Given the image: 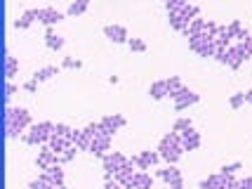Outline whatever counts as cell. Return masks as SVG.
Segmentation results:
<instances>
[{"mask_svg": "<svg viewBox=\"0 0 252 189\" xmlns=\"http://www.w3.org/2000/svg\"><path fill=\"white\" fill-rule=\"evenodd\" d=\"M2 118H5V133H7L10 140L19 137L24 130H29L33 125L31 113H29V109H24V107H5Z\"/></svg>", "mask_w": 252, "mask_h": 189, "instance_id": "6da1fadb", "label": "cell"}, {"mask_svg": "<svg viewBox=\"0 0 252 189\" xmlns=\"http://www.w3.org/2000/svg\"><path fill=\"white\" fill-rule=\"evenodd\" d=\"M158 154H160V158H163L165 163H172L175 166L177 161L182 158V154H184V147H182V135L179 133H167L158 142Z\"/></svg>", "mask_w": 252, "mask_h": 189, "instance_id": "7a4b0ae2", "label": "cell"}, {"mask_svg": "<svg viewBox=\"0 0 252 189\" xmlns=\"http://www.w3.org/2000/svg\"><path fill=\"white\" fill-rule=\"evenodd\" d=\"M55 135V123L50 121H43V123H33L31 128H29V133H24V142L26 145H38L43 147L50 142V137Z\"/></svg>", "mask_w": 252, "mask_h": 189, "instance_id": "3957f363", "label": "cell"}, {"mask_svg": "<svg viewBox=\"0 0 252 189\" xmlns=\"http://www.w3.org/2000/svg\"><path fill=\"white\" fill-rule=\"evenodd\" d=\"M127 161V156L121 154V151H106L101 156V163H104V180H116V173L118 168Z\"/></svg>", "mask_w": 252, "mask_h": 189, "instance_id": "277c9868", "label": "cell"}, {"mask_svg": "<svg viewBox=\"0 0 252 189\" xmlns=\"http://www.w3.org/2000/svg\"><path fill=\"white\" fill-rule=\"evenodd\" d=\"M172 100H175L177 112H184V109H189V107H193V104H196V102L200 100V95H198V92H193V90H189L187 85H184V88L179 90V92H177V95L172 97Z\"/></svg>", "mask_w": 252, "mask_h": 189, "instance_id": "5b68a950", "label": "cell"}, {"mask_svg": "<svg viewBox=\"0 0 252 189\" xmlns=\"http://www.w3.org/2000/svg\"><path fill=\"white\" fill-rule=\"evenodd\" d=\"M99 123H101V130L113 137V135L118 133V130H121L127 121H125V116H123V113H109V116H104Z\"/></svg>", "mask_w": 252, "mask_h": 189, "instance_id": "8992f818", "label": "cell"}, {"mask_svg": "<svg viewBox=\"0 0 252 189\" xmlns=\"http://www.w3.org/2000/svg\"><path fill=\"white\" fill-rule=\"evenodd\" d=\"M132 161H134V166L139 170H151L160 161V154H158V149L156 151H139L137 156H132Z\"/></svg>", "mask_w": 252, "mask_h": 189, "instance_id": "52a82bcc", "label": "cell"}, {"mask_svg": "<svg viewBox=\"0 0 252 189\" xmlns=\"http://www.w3.org/2000/svg\"><path fill=\"white\" fill-rule=\"evenodd\" d=\"M104 36L113 40V43H127L130 40V36H127V29L121 26V24H106L104 26Z\"/></svg>", "mask_w": 252, "mask_h": 189, "instance_id": "ba28073f", "label": "cell"}, {"mask_svg": "<svg viewBox=\"0 0 252 189\" xmlns=\"http://www.w3.org/2000/svg\"><path fill=\"white\" fill-rule=\"evenodd\" d=\"M62 19H64V14L55 7H38V22H43L47 29L55 26L57 22H62Z\"/></svg>", "mask_w": 252, "mask_h": 189, "instance_id": "9c48e42d", "label": "cell"}, {"mask_svg": "<svg viewBox=\"0 0 252 189\" xmlns=\"http://www.w3.org/2000/svg\"><path fill=\"white\" fill-rule=\"evenodd\" d=\"M151 187H154V178L146 170H137L130 182V187H125V189H151Z\"/></svg>", "mask_w": 252, "mask_h": 189, "instance_id": "30bf717a", "label": "cell"}, {"mask_svg": "<svg viewBox=\"0 0 252 189\" xmlns=\"http://www.w3.org/2000/svg\"><path fill=\"white\" fill-rule=\"evenodd\" d=\"M182 135V147H184V151H193V149H198L200 147V133H196L193 128H189V130H184Z\"/></svg>", "mask_w": 252, "mask_h": 189, "instance_id": "8fae6325", "label": "cell"}, {"mask_svg": "<svg viewBox=\"0 0 252 189\" xmlns=\"http://www.w3.org/2000/svg\"><path fill=\"white\" fill-rule=\"evenodd\" d=\"M109 149H111V137H92L88 151L92 156H99V158H101V156L106 154Z\"/></svg>", "mask_w": 252, "mask_h": 189, "instance_id": "7c38bea8", "label": "cell"}, {"mask_svg": "<svg viewBox=\"0 0 252 189\" xmlns=\"http://www.w3.org/2000/svg\"><path fill=\"white\" fill-rule=\"evenodd\" d=\"M2 71H5V78H7V80H12V78L17 76V71H19L17 57H12L7 50H5V57H2Z\"/></svg>", "mask_w": 252, "mask_h": 189, "instance_id": "4fadbf2b", "label": "cell"}, {"mask_svg": "<svg viewBox=\"0 0 252 189\" xmlns=\"http://www.w3.org/2000/svg\"><path fill=\"white\" fill-rule=\"evenodd\" d=\"M200 189H229V187H226V178L221 173H215V175H210L208 180L200 182Z\"/></svg>", "mask_w": 252, "mask_h": 189, "instance_id": "5bb4252c", "label": "cell"}, {"mask_svg": "<svg viewBox=\"0 0 252 189\" xmlns=\"http://www.w3.org/2000/svg\"><path fill=\"white\" fill-rule=\"evenodd\" d=\"M47 145H50V149H52V151H57V154H64V151L73 145V142H71L68 137H62V135H52Z\"/></svg>", "mask_w": 252, "mask_h": 189, "instance_id": "9a60e30c", "label": "cell"}, {"mask_svg": "<svg viewBox=\"0 0 252 189\" xmlns=\"http://www.w3.org/2000/svg\"><path fill=\"white\" fill-rule=\"evenodd\" d=\"M35 19H38V7H31V10H26L22 17L14 22V29H29Z\"/></svg>", "mask_w": 252, "mask_h": 189, "instance_id": "2e32d148", "label": "cell"}, {"mask_svg": "<svg viewBox=\"0 0 252 189\" xmlns=\"http://www.w3.org/2000/svg\"><path fill=\"white\" fill-rule=\"evenodd\" d=\"M62 71V67H55V64H50V67H43V69H38L35 74H33V80H38V83H43V80H50L52 76H57Z\"/></svg>", "mask_w": 252, "mask_h": 189, "instance_id": "e0dca14e", "label": "cell"}, {"mask_svg": "<svg viewBox=\"0 0 252 189\" xmlns=\"http://www.w3.org/2000/svg\"><path fill=\"white\" fill-rule=\"evenodd\" d=\"M43 175L50 180V185H55V187L57 185H64V170H62V166H50Z\"/></svg>", "mask_w": 252, "mask_h": 189, "instance_id": "ac0fdd59", "label": "cell"}, {"mask_svg": "<svg viewBox=\"0 0 252 189\" xmlns=\"http://www.w3.org/2000/svg\"><path fill=\"white\" fill-rule=\"evenodd\" d=\"M158 178L165 180V182L170 185V182H175V180L182 178V170H177V168L172 166V163H167L165 168H160V170H158Z\"/></svg>", "mask_w": 252, "mask_h": 189, "instance_id": "d6986e66", "label": "cell"}, {"mask_svg": "<svg viewBox=\"0 0 252 189\" xmlns=\"http://www.w3.org/2000/svg\"><path fill=\"white\" fill-rule=\"evenodd\" d=\"M149 95H151V100H163V97L170 95V92H167V85H165V78L163 80H154V83H151Z\"/></svg>", "mask_w": 252, "mask_h": 189, "instance_id": "ffe728a7", "label": "cell"}, {"mask_svg": "<svg viewBox=\"0 0 252 189\" xmlns=\"http://www.w3.org/2000/svg\"><path fill=\"white\" fill-rule=\"evenodd\" d=\"M90 7V0H73L71 5H68V10H66V14L68 17H80V14H85Z\"/></svg>", "mask_w": 252, "mask_h": 189, "instance_id": "44dd1931", "label": "cell"}, {"mask_svg": "<svg viewBox=\"0 0 252 189\" xmlns=\"http://www.w3.org/2000/svg\"><path fill=\"white\" fill-rule=\"evenodd\" d=\"M45 45H47L50 50H62V47H64V38L57 36L52 29H47V31H45Z\"/></svg>", "mask_w": 252, "mask_h": 189, "instance_id": "7402d4cb", "label": "cell"}, {"mask_svg": "<svg viewBox=\"0 0 252 189\" xmlns=\"http://www.w3.org/2000/svg\"><path fill=\"white\" fill-rule=\"evenodd\" d=\"M205 19H200V17H196V19H193V22L189 24V29L187 31H184V34L189 36V38H191V36H198V34H203V31H205Z\"/></svg>", "mask_w": 252, "mask_h": 189, "instance_id": "603a6c76", "label": "cell"}, {"mask_svg": "<svg viewBox=\"0 0 252 189\" xmlns=\"http://www.w3.org/2000/svg\"><path fill=\"white\" fill-rule=\"evenodd\" d=\"M165 85H167V92H170V97H175L179 90L184 88V83H182V78L179 76H170L165 78Z\"/></svg>", "mask_w": 252, "mask_h": 189, "instance_id": "cb8c5ba5", "label": "cell"}, {"mask_svg": "<svg viewBox=\"0 0 252 189\" xmlns=\"http://www.w3.org/2000/svg\"><path fill=\"white\" fill-rule=\"evenodd\" d=\"M189 128H193V123H191V118H187V116H179V118L175 121V125H172L175 133H184V130H189Z\"/></svg>", "mask_w": 252, "mask_h": 189, "instance_id": "d4e9b609", "label": "cell"}, {"mask_svg": "<svg viewBox=\"0 0 252 189\" xmlns=\"http://www.w3.org/2000/svg\"><path fill=\"white\" fill-rule=\"evenodd\" d=\"M55 185H50V180L45 178V175H40V178H35L29 182V189H52Z\"/></svg>", "mask_w": 252, "mask_h": 189, "instance_id": "484cf974", "label": "cell"}, {"mask_svg": "<svg viewBox=\"0 0 252 189\" xmlns=\"http://www.w3.org/2000/svg\"><path fill=\"white\" fill-rule=\"evenodd\" d=\"M184 5H189V0H165V10H167V12L182 10Z\"/></svg>", "mask_w": 252, "mask_h": 189, "instance_id": "4316f807", "label": "cell"}, {"mask_svg": "<svg viewBox=\"0 0 252 189\" xmlns=\"http://www.w3.org/2000/svg\"><path fill=\"white\" fill-rule=\"evenodd\" d=\"M127 45H130L132 52H144V50H146V43H144L142 38H130V40H127Z\"/></svg>", "mask_w": 252, "mask_h": 189, "instance_id": "83f0119b", "label": "cell"}, {"mask_svg": "<svg viewBox=\"0 0 252 189\" xmlns=\"http://www.w3.org/2000/svg\"><path fill=\"white\" fill-rule=\"evenodd\" d=\"M73 128L66 125V123H55V135H62V137H71Z\"/></svg>", "mask_w": 252, "mask_h": 189, "instance_id": "f1b7e54d", "label": "cell"}, {"mask_svg": "<svg viewBox=\"0 0 252 189\" xmlns=\"http://www.w3.org/2000/svg\"><path fill=\"white\" fill-rule=\"evenodd\" d=\"M243 163L241 161H236V163H229V166H221L220 168V173L221 175H236V170H241Z\"/></svg>", "mask_w": 252, "mask_h": 189, "instance_id": "f546056e", "label": "cell"}, {"mask_svg": "<svg viewBox=\"0 0 252 189\" xmlns=\"http://www.w3.org/2000/svg\"><path fill=\"white\" fill-rule=\"evenodd\" d=\"M83 67V62L76 59V57H64V62H62V69H80Z\"/></svg>", "mask_w": 252, "mask_h": 189, "instance_id": "4dcf8cb0", "label": "cell"}, {"mask_svg": "<svg viewBox=\"0 0 252 189\" xmlns=\"http://www.w3.org/2000/svg\"><path fill=\"white\" fill-rule=\"evenodd\" d=\"M229 104L233 107V109H241L243 104H245V92H236V95L229 100Z\"/></svg>", "mask_w": 252, "mask_h": 189, "instance_id": "1f68e13d", "label": "cell"}, {"mask_svg": "<svg viewBox=\"0 0 252 189\" xmlns=\"http://www.w3.org/2000/svg\"><path fill=\"white\" fill-rule=\"evenodd\" d=\"M76 151H78V147L76 145H71L68 149H66L64 154H62V166L64 163H68V161H73V156H76Z\"/></svg>", "mask_w": 252, "mask_h": 189, "instance_id": "d6a6232c", "label": "cell"}, {"mask_svg": "<svg viewBox=\"0 0 252 189\" xmlns=\"http://www.w3.org/2000/svg\"><path fill=\"white\" fill-rule=\"evenodd\" d=\"M17 90H19V88H17L14 83H10V80H7V83H5V90H2V92H5V95H2V97H5V102L10 100L12 95H17Z\"/></svg>", "mask_w": 252, "mask_h": 189, "instance_id": "836d02e7", "label": "cell"}, {"mask_svg": "<svg viewBox=\"0 0 252 189\" xmlns=\"http://www.w3.org/2000/svg\"><path fill=\"white\" fill-rule=\"evenodd\" d=\"M233 189H252V178H243V180H238Z\"/></svg>", "mask_w": 252, "mask_h": 189, "instance_id": "e575fe53", "label": "cell"}, {"mask_svg": "<svg viewBox=\"0 0 252 189\" xmlns=\"http://www.w3.org/2000/svg\"><path fill=\"white\" fill-rule=\"evenodd\" d=\"M241 29H243V24L238 22V19H236V22H231V24H229V34L233 36V38L238 36V31H241Z\"/></svg>", "mask_w": 252, "mask_h": 189, "instance_id": "d590c367", "label": "cell"}, {"mask_svg": "<svg viewBox=\"0 0 252 189\" xmlns=\"http://www.w3.org/2000/svg\"><path fill=\"white\" fill-rule=\"evenodd\" d=\"M22 88L26 90V92H35V90H38V80H33L31 78V80H26V83H24Z\"/></svg>", "mask_w": 252, "mask_h": 189, "instance_id": "8d00e7d4", "label": "cell"}, {"mask_svg": "<svg viewBox=\"0 0 252 189\" xmlns=\"http://www.w3.org/2000/svg\"><path fill=\"white\" fill-rule=\"evenodd\" d=\"M104 189H123V185H121V182H116V180H106Z\"/></svg>", "mask_w": 252, "mask_h": 189, "instance_id": "74e56055", "label": "cell"}, {"mask_svg": "<svg viewBox=\"0 0 252 189\" xmlns=\"http://www.w3.org/2000/svg\"><path fill=\"white\" fill-rule=\"evenodd\" d=\"M170 189H184V180L179 178V180H175V182H170Z\"/></svg>", "mask_w": 252, "mask_h": 189, "instance_id": "f35d334b", "label": "cell"}, {"mask_svg": "<svg viewBox=\"0 0 252 189\" xmlns=\"http://www.w3.org/2000/svg\"><path fill=\"white\" fill-rule=\"evenodd\" d=\"M245 102H250V104H252V90H248V92H245Z\"/></svg>", "mask_w": 252, "mask_h": 189, "instance_id": "ab89813d", "label": "cell"}, {"mask_svg": "<svg viewBox=\"0 0 252 189\" xmlns=\"http://www.w3.org/2000/svg\"><path fill=\"white\" fill-rule=\"evenodd\" d=\"M52 189H66V187H64V185H57V187H52Z\"/></svg>", "mask_w": 252, "mask_h": 189, "instance_id": "60d3db41", "label": "cell"}, {"mask_svg": "<svg viewBox=\"0 0 252 189\" xmlns=\"http://www.w3.org/2000/svg\"><path fill=\"white\" fill-rule=\"evenodd\" d=\"M123 189H125V187H123Z\"/></svg>", "mask_w": 252, "mask_h": 189, "instance_id": "b9f144b4", "label": "cell"}]
</instances>
